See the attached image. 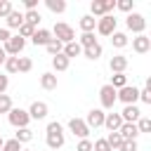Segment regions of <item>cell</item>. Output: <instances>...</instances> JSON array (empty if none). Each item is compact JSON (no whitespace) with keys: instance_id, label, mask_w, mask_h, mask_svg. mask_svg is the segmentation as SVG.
I'll return each mask as SVG.
<instances>
[{"instance_id":"37","label":"cell","mask_w":151,"mask_h":151,"mask_svg":"<svg viewBox=\"0 0 151 151\" xmlns=\"http://www.w3.org/2000/svg\"><path fill=\"white\" fill-rule=\"evenodd\" d=\"M139 101L151 104V80H146V87H144V90H139Z\"/></svg>"},{"instance_id":"12","label":"cell","mask_w":151,"mask_h":151,"mask_svg":"<svg viewBox=\"0 0 151 151\" xmlns=\"http://www.w3.org/2000/svg\"><path fill=\"white\" fill-rule=\"evenodd\" d=\"M47 104L45 101H33L31 104V109H28V118L31 120H42V118H47Z\"/></svg>"},{"instance_id":"2","label":"cell","mask_w":151,"mask_h":151,"mask_svg":"<svg viewBox=\"0 0 151 151\" xmlns=\"http://www.w3.org/2000/svg\"><path fill=\"white\" fill-rule=\"evenodd\" d=\"M50 33H52V35H54V40H59L61 45H66V42H73V40H76V31H73L68 24H64V21L54 24V28H52Z\"/></svg>"},{"instance_id":"31","label":"cell","mask_w":151,"mask_h":151,"mask_svg":"<svg viewBox=\"0 0 151 151\" xmlns=\"http://www.w3.org/2000/svg\"><path fill=\"white\" fill-rule=\"evenodd\" d=\"M2 66H5L7 73H19V57H7Z\"/></svg>"},{"instance_id":"30","label":"cell","mask_w":151,"mask_h":151,"mask_svg":"<svg viewBox=\"0 0 151 151\" xmlns=\"http://www.w3.org/2000/svg\"><path fill=\"white\" fill-rule=\"evenodd\" d=\"M76 42H78V45L85 50V47H92V45H97V38H94V33H83V35H80Z\"/></svg>"},{"instance_id":"18","label":"cell","mask_w":151,"mask_h":151,"mask_svg":"<svg viewBox=\"0 0 151 151\" xmlns=\"http://www.w3.org/2000/svg\"><path fill=\"white\" fill-rule=\"evenodd\" d=\"M50 40H52V33H50L47 28H35V33L31 35V42H33L35 47H38V45H42V47H45Z\"/></svg>"},{"instance_id":"6","label":"cell","mask_w":151,"mask_h":151,"mask_svg":"<svg viewBox=\"0 0 151 151\" xmlns=\"http://www.w3.org/2000/svg\"><path fill=\"white\" fill-rule=\"evenodd\" d=\"M116 24H118V19H116L113 14L99 17V19H97V33H99V35H111V33H116Z\"/></svg>"},{"instance_id":"44","label":"cell","mask_w":151,"mask_h":151,"mask_svg":"<svg viewBox=\"0 0 151 151\" xmlns=\"http://www.w3.org/2000/svg\"><path fill=\"white\" fill-rule=\"evenodd\" d=\"M139 146H137V142H123V146L118 149V151H137Z\"/></svg>"},{"instance_id":"24","label":"cell","mask_w":151,"mask_h":151,"mask_svg":"<svg viewBox=\"0 0 151 151\" xmlns=\"http://www.w3.org/2000/svg\"><path fill=\"white\" fill-rule=\"evenodd\" d=\"M127 42H130V40H127V35H125V33H120V31L111 33V45H113L116 50H123V47H125Z\"/></svg>"},{"instance_id":"48","label":"cell","mask_w":151,"mask_h":151,"mask_svg":"<svg viewBox=\"0 0 151 151\" xmlns=\"http://www.w3.org/2000/svg\"><path fill=\"white\" fill-rule=\"evenodd\" d=\"M5 59H7V54H5V50H2V45H0V68H2V64H5Z\"/></svg>"},{"instance_id":"35","label":"cell","mask_w":151,"mask_h":151,"mask_svg":"<svg viewBox=\"0 0 151 151\" xmlns=\"http://www.w3.org/2000/svg\"><path fill=\"white\" fill-rule=\"evenodd\" d=\"M24 21H26V24H31V26L35 28V26L40 24V12H38V9H33V12H26V14H24Z\"/></svg>"},{"instance_id":"40","label":"cell","mask_w":151,"mask_h":151,"mask_svg":"<svg viewBox=\"0 0 151 151\" xmlns=\"http://www.w3.org/2000/svg\"><path fill=\"white\" fill-rule=\"evenodd\" d=\"M33 68V61L28 57H19V73H28Z\"/></svg>"},{"instance_id":"32","label":"cell","mask_w":151,"mask_h":151,"mask_svg":"<svg viewBox=\"0 0 151 151\" xmlns=\"http://www.w3.org/2000/svg\"><path fill=\"white\" fill-rule=\"evenodd\" d=\"M116 9L130 14V12H134V0H116Z\"/></svg>"},{"instance_id":"41","label":"cell","mask_w":151,"mask_h":151,"mask_svg":"<svg viewBox=\"0 0 151 151\" xmlns=\"http://www.w3.org/2000/svg\"><path fill=\"white\" fill-rule=\"evenodd\" d=\"M12 9H14V7H12V2H9V0H0V19H5Z\"/></svg>"},{"instance_id":"39","label":"cell","mask_w":151,"mask_h":151,"mask_svg":"<svg viewBox=\"0 0 151 151\" xmlns=\"http://www.w3.org/2000/svg\"><path fill=\"white\" fill-rule=\"evenodd\" d=\"M21 149H24V146H21V144L12 137V139H7V142L2 144V149H0V151H21Z\"/></svg>"},{"instance_id":"11","label":"cell","mask_w":151,"mask_h":151,"mask_svg":"<svg viewBox=\"0 0 151 151\" xmlns=\"http://www.w3.org/2000/svg\"><path fill=\"white\" fill-rule=\"evenodd\" d=\"M132 50H134L137 54H146V52L151 50V38H149L146 33H142V35L132 38Z\"/></svg>"},{"instance_id":"14","label":"cell","mask_w":151,"mask_h":151,"mask_svg":"<svg viewBox=\"0 0 151 151\" xmlns=\"http://www.w3.org/2000/svg\"><path fill=\"white\" fill-rule=\"evenodd\" d=\"M104 111L101 109H92V111H87V118H85V125L92 130V127H101L104 125Z\"/></svg>"},{"instance_id":"20","label":"cell","mask_w":151,"mask_h":151,"mask_svg":"<svg viewBox=\"0 0 151 151\" xmlns=\"http://www.w3.org/2000/svg\"><path fill=\"white\" fill-rule=\"evenodd\" d=\"M80 31L83 33H94V26H97V19L92 17V14H85V17H80Z\"/></svg>"},{"instance_id":"26","label":"cell","mask_w":151,"mask_h":151,"mask_svg":"<svg viewBox=\"0 0 151 151\" xmlns=\"http://www.w3.org/2000/svg\"><path fill=\"white\" fill-rule=\"evenodd\" d=\"M14 139H17L19 144H26V142L33 139V130H31V127H19V130L14 132Z\"/></svg>"},{"instance_id":"9","label":"cell","mask_w":151,"mask_h":151,"mask_svg":"<svg viewBox=\"0 0 151 151\" xmlns=\"http://www.w3.org/2000/svg\"><path fill=\"white\" fill-rule=\"evenodd\" d=\"M68 130H71L78 139H90V132H92V130L85 125L83 118H71V120H68Z\"/></svg>"},{"instance_id":"22","label":"cell","mask_w":151,"mask_h":151,"mask_svg":"<svg viewBox=\"0 0 151 151\" xmlns=\"http://www.w3.org/2000/svg\"><path fill=\"white\" fill-rule=\"evenodd\" d=\"M40 87H42V90H54V87H57V76L50 73V71L42 73V76H40Z\"/></svg>"},{"instance_id":"49","label":"cell","mask_w":151,"mask_h":151,"mask_svg":"<svg viewBox=\"0 0 151 151\" xmlns=\"http://www.w3.org/2000/svg\"><path fill=\"white\" fill-rule=\"evenodd\" d=\"M2 144H5V139H2V137H0V149H2Z\"/></svg>"},{"instance_id":"36","label":"cell","mask_w":151,"mask_h":151,"mask_svg":"<svg viewBox=\"0 0 151 151\" xmlns=\"http://www.w3.org/2000/svg\"><path fill=\"white\" fill-rule=\"evenodd\" d=\"M33 33H35V28H33L31 24H26V21H24V24L19 26V38H24V40H26V38H31Z\"/></svg>"},{"instance_id":"1","label":"cell","mask_w":151,"mask_h":151,"mask_svg":"<svg viewBox=\"0 0 151 151\" xmlns=\"http://www.w3.org/2000/svg\"><path fill=\"white\" fill-rule=\"evenodd\" d=\"M45 142H47V146H50V149H61V146H64L66 137H64V127H61V123H57V120L47 123Z\"/></svg>"},{"instance_id":"21","label":"cell","mask_w":151,"mask_h":151,"mask_svg":"<svg viewBox=\"0 0 151 151\" xmlns=\"http://www.w3.org/2000/svg\"><path fill=\"white\" fill-rule=\"evenodd\" d=\"M61 54H64L66 59H71V57H80V54H83V47H80L76 40H73V42H66L64 50H61Z\"/></svg>"},{"instance_id":"38","label":"cell","mask_w":151,"mask_h":151,"mask_svg":"<svg viewBox=\"0 0 151 151\" xmlns=\"http://www.w3.org/2000/svg\"><path fill=\"white\" fill-rule=\"evenodd\" d=\"M12 111V99L9 94H0V113H9Z\"/></svg>"},{"instance_id":"28","label":"cell","mask_w":151,"mask_h":151,"mask_svg":"<svg viewBox=\"0 0 151 151\" xmlns=\"http://www.w3.org/2000/svg\"><path fill=\"white\" fill-rule=\"evenodd\" d=\"M109 85H111L113 90H120V87H125V85H127V76H125V73H113Z\"/></svg>"},{"instance_id":"25","label":"cell","mask_w":151,"mask_h":151,"mask_svg":"<svg viewBox=\"0 0 151 151\" xmlns=\"http://www.w3.org/2000/svg\"><path fill=\"white\" fill-rule=\"evenodd\" d=\"M68 64H71V59H66L64 54H57V57H52V68L59 73V71H66L68 68Z\"/></svg>"},{"instance_id":"29","label":"cell","mask_w":151,"mask_h":151,"mask_svg":"<svg viewBox=\"0 0 151 151\" xmlns=\"http://www.w3.org/2000/svg\"><path fill=\"white\" fill-rule=\"evenodd\" d=\"M45 5H47V9L54 12V14H61V12L66 9V2H64V0H45Z\"/></svg>"},{"instance_id":"42","label":"cell","mask_w":151,"mask_h":151,"mask_svg":"<svg viewBox=\"0 0 151 151\" xmlns=\"http://www.w3.org/2000/svg\"><path fill=\"white\" fill-rule=\"evenodd\" d=\"M92 151H111V146L106 144V139H97L92 144Z\"/></svg>"},{"instance_id":"4","label":"cell","mask_w":151,"mask_h":151,"mask_svg":"<svg viewBox=\"0 0 151 151\" xmlns=\"http://www.w3.org/2000/svg\"><path fill=\"white\" fill-rule=\"evenodd\" d=\"M7 120H9V125L12 127H28V123H31V118H28V111H24V109H14L12 106V111L7 113Z\"/></svg>"},{"instance_id":"8","label":"cell","mask_w":151,"mask_h":151,"mask_svg":"<svg viewBox=\"0 0 151 151\" xmlns=\"http://www.w3.org/2000/svg\"><path fill=\"white\" fill-rule=\"evenodd\" d=\"M116 99H120L125 106L127 104H134V101H139V90L134 85H125V87L116 90Z\"/></svg>"},{"instance_id":"47","label":"cell","mask_w":151,"mask_h":151,"mask_svg":"<svg viewBox=\"0 0 151 151\" xmlns=\"http://www.w3.org/2000/svg\"><path fill=\"white\" fill-rule=\"evenodd\" d=\"M9 38H12V33H9V31H7V28H0V42H2V45H5V42H7V40H9Z\"/></svg>"},{"instance_id":"17","label":"cell","mask_w":151,"mask_h":151,"mask_svg":"<svg viewBox=\"0 0 151 151\" xmlns=\"http://www.w3.org/2000/svg\"><path fill=\"white\" fill-rule=\"evenodd\" d=\"M109 68H111L113 73H125V68H127V57H125V54H113L111 61H109Z\"/></svg>"},{"instance_id":"43","label":"cell","mask_w":151,"mask_h":151,"mask_svg":"<svg viewBox=\"0 0 151 151\" xmlns=\"http://www.w3.org/2000/svg\"><path fill=\"white\" fill-rule=\"evenodd\" d=\"M76 151H92V142L90 139H80L78 146H76Z\"/></svg>"},{"instance_id":"34","label":"cell","mask_w":151,"mask_h":151,"mask_svg":"<svg viewBox=\"0 0 151 151\" xmlns=\"http://www.w3.org/2000/svg\"><path fill=\"white\" fill-rule=\"evenodd\" d=\"M137 130H139V134H146V132H151V118H146V116H142L137 123Z\"/></svg>"},{"instance_id":"5","label":"cell","mask_w":151,"mask_h":151,"mask_svg":"<svg viewBox=\"0 0 151 151\" xmlns=\"http://www.w3.org/2000/svg\"><path fill=\"white\" fill-rule=\"evenodd\" d=\"M125 26H127V31H132V33L142 35V33H144V28H146V19H144L139 12H130V14H127V19H125Z\"/></svg>"},{"instance_id":"15","label":"cell","mask_w":151,"mask_h":151,"mask_svg":"<svg viewBox=\"0 0 151 151\" xmlns=\"http://www.w3.org/2000/svg\"><path fill=\"white\" fill-rule=\"evenodd\" d=\"M118 132H120L123 142H137V137H139V130H137L134 123H123Z\"/></svg>"},{"instance_id":"46","label":"cell","mask_w":151,"mask_h":151,"mask_svg":"<svg viewBox=\"0 0 151 151\" xmlns=\"http://www.w3.org/2000/svg\"><path fill=\"white\" fill-rule=\"evenodd\" d=\"M24 7H26V12L38 9V0H24Z\"/></svg>"},{"instance_id":"7","label":"cell","mask_w":151,"mask_h":151,"mask_svg":"<svg viewBox=\"0 0 151 151\" xmlns=\"http://www.w3.org/2000/svg\"><path fill=\"white\" fill-rule=\"evenodd\" d=\"M99 101H101V111H111L113 106H116V90L111 87V85H104L101 90H99Z\"/></svg>"},{"instance_id":"16","label":"cell","mask_w":151,"mask_h":151,"mask_svg":"<svg viewBox=\"0 0 151 151\" xmlns=\"http://www.w3.org/2000/svg\"><path fill=\"white\" fill-rule=\"evenodd\" d=\"M120 125H123V118H120V113H106L104 116V127L109 130V132H118L120 130Z\"/></svg>"},{"instance_id":"50","label":"cell","mask_w":151,"mask_h":151,"mask_svg":"<svg viewBox=\"0 0 151 151\" xmlns=\"http://www.w3.org/2000/svg\"><path fill=\"white\" fill-rule=\"evenodd\" d=\"M21 151H31V149H21Z\"/></svg>"},{"instance_id":"10","label":"cell","mask_w":151,"mask_h":151,"mask_svg":"<svg viewBox=\"0 0 151 151\" xmlns=\"http://www.w3.org/2000/svg\"><path fill=\"white\" fill-rule=\"evenodd\" d=\"M24 45H26V40L24 38H19V35H12L5 45H2V50H5V54L7 57H17L21 50H24Z\"/></svg>"},{"instance_id":"19","label":"cell","mask_w":151,"mask_h":151,"mask_svg":"<svg viewBox=\"0 0 151 151\" xmlns=\"http://www.w3.org/2000/svg\"><path fill=\"white\" fill-rule=\"evenodd\" d=\"M5 19H7V31H9V28H19V26L24 24V14H21V12H17V9H12Z\"/></svg>"},{"instance_id":"33","label":"cell","mask_w":151,"mask_h":151,"mask_svg":"<svg viewBox=\"0 0 151 151\" xmlns=\"http://www.w3.org/2000/svg\"><path fill=\"white\" fill-rule=\"evenodd\" d=\"M45 50H47V52H50L52 57H57V54H61V50H64V45H61L59 40H54V38H52V40H50V42L45 45Z\"/></svg>"},{"instance_id":"45","label":"cell","mask_w":151,"mask_h":151,"mask_svg":"<svg viewBox=\"0 0 151 151\" xmlns=\"http://www.w3.org/2000/svg\"><path fill=\"white\" fill-rule=\"evenodd\" d=\"M7 85H9V76H5V73H0V94H5V90H7Z\"/></svg>"},{"instance_id":"13","label":"cell","mask_w":151,"mask_h":151,"mask_svg":"<svg viewBox=\"0 0 151 151\" xmlns=\"http://www.w3.org/2000/svg\"><path fill=\"white\" fill-rule=\"evenodd\" d=\"M120 118H123V123H137V120L142 118V111H139L137 104H127V106L120 111Z\"/></svg>"},{"instance_id":"3","label":"cell","mask_w":151,"mask_h":151,"mask_svg":"<svg viewBox=\"0 0 151 151\" xmlns=\"http://www.w3.org/2000/svg\"><path fill=\"white\" fill-rule=\"evenodd\" d=\"M116 9V0H92L90 2V12L92 17H106Z\"/></svg>"},{"instance_id":"23","label":"cell","mask_w":151,"mask_h":151,"mask_svg":"<svg viewBox=\"0 0 151 151\" xmlns=\"http://www.w3.org/2000/svg\"><path fill=\"white\" fill-rule=\"evenodd\" d=\"M104 139H106V144L111 146V151H118V149L123 146V137H120V132H109Z\"/></svg>"},{"instance_id":"27","label":"cell","mask_w":151,"mask_h":151,"mask_svg":"<svg viewBox=\"0 0 151 151\" xmlns=\"http://www.w3.org/2000/svg\"><path fill=\"white\" fill-rule=\"evenodd\" d=\"M83 57H85V59H92V61H97V59L101 57V45L97 42V45H92V47H85V50H83Z\"/></svg>"}]
</instances>
